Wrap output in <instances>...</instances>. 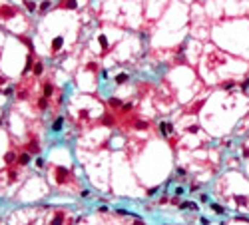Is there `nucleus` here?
Instances as JSON below:
<instances>
[{
    "mask_svg": "<svg viewBox=\"0 0 249 225\" xmlns=\"http://www.w3.org/2000/svg\"><path fill=\"white\" fill-rule=\"evenodd\" d=\"M158 128H159V134H162L163 138H169V135L173 134V126L169 124V122H165V120H163V122H159V124H158Z\"/></svg>",
    "mask_w": 249,
    "mask_h": 225,
    "instance_id": "obj_1",
    "label": "nucleus"
},
{
    "mask_svg": "<svg viewBox=\"0 0 249 225\" xmlns=\"http://www.w3.org/2000/svg\"><path fill=\"white\" fill-rule=\"evenodd\" d=\"M62 128H64V118L62 116H58L56 120H54V124H52V132L58 134V132H62Z\"/></svg>",
    "mask_w": 249,
    "mask_h": 225,
    "instance_id": "obj_2",
    "label": "nucleus"
},
{
    "mask_svg": "<svg viewBox=\"0 0 249 225\" xmlns=\"http://www.w3.org/2000/svg\"><path fill=\"white\" fill-rule=\"evenodd\" d=\"M179 209H189V211H197L199 207H197L195 201H183L182 205H179Z\"/></svg>",
    "mask_w": 249,
    "mask_h": 225,
    "instance_id": "obj_3",
    "label": "nucleus"
},
{
    "mask_svg": "<svg viewBox=\"0 0 249 225\" xmlns=\"http://www.w3.org/2000/svg\"><path fill=\"white\" fill-rule=\"evenodd\" d=\"M62 44H64L62 36H56V38H54V42H52V50H54V52H58V50H62Z\"/></svg>",
    "mask_w": 249,
    "mask_h": 225,
    "instance_id": "obj_4",
    "label": "nucleus"
},
{
    "mask_svg": "<svg viewBox=\"0 0 249 225\" xmlns=\"http://www.w3.org/2000/svg\"><path fill=\"white\" fill-rule=\"evenodd\" d=\"M18 161L22 163V165H28V163L32 161V155H30V153H22V155L18 158Z\"/></svg>",
    "mask_w": 249,
    "mask_h": 225,
    "instance_id": "obj_5",
    "label": "nucleus"
},
{
    "mask_svg": "<svg viewBox=\"0 0 249 225\" xmlns=\"http://www.w3.org/2000/svg\"><path fill=\"white\" fill-rule=\"evenodd\" d=\"M128 80H129L128 74H118V76H116V84H126Z\"/></svg>",
    "mask_w": 249,
    "mask_h": 225,
    "instance_id": "obj_6",
    "label": "nucleus"
},
{
    "mask_svg": "<svg viewBox=\"0 0 249 225\" xmlns=\"http://www.w3.org/2000/svg\"><path fill=\"white\" fill-rule=\"evenodd\" d=\"M32 68H34V60H32V56H28V60H26V68H24V74H28Z\"/></svg>",
    "mask_w": 249,
    "mask_h": 225,
    "instance_id": "obj_7",
    "label": "nucleus"
},
{
    "mask_svg": "<svg viewBox=\"0 0 249 225\" xmlns=\"http://www.w3.org/2000/svg\"><path fill=\"white\" fill-rule=\"evenodd\" d=\"M211 209H213V211H215V213H225V207H221L219 205V203H211Z\"/></svg>",
    "mask_w": 249,
    "mask_h": 225,
    "instance_id": "obj_8",
    "label": "nucleus"
},
{
    "mask_svg": "<svg viewBox=\"0 0 249 225\" xmlns=\"http://www.w3.org/2000/svg\"><path fill=\"white\" fill-rule=\"evenodd\" d=\"M24 6H26V10H36V2H32V0H24Z\"/></svg>",
    "mask_w": 249,
    "mask_h": 225,
    "instance_id": "obj_9",
    "label": "nucleus"
},
{
    "mask_svg": "<svg viewBox=\"0 0 249 225\" xmlns=\"http://www.w3.org/2000/svg\"><path fill=\"white\" fill-rule=\"evenodd\" d=\"M50 6H52V2H50V0H44L42 4H40V12H46Z\"/></svg>",
    "mask_w": 249,
    "mask_h": 225,
    "instance_id": "obj_10",
    "label": "nucleus"
},
{
    "mask_svg": "<svg viewBox=\"0 0 249 225\" xmlns=\"http://www.w3.org/2000/svg\"><path fill=\"white\" fill-rule=\"evenodd\" d=\"M44 72V66L40 62H36V66H34V74H36V76H40V74Z\"/></svg>",
    "mask_w": 249,
    "mask_h": 225,
    "instance_id": "obj_11",
    "label": "nucleus"
},
{
    "mask_svg": "<svg viewBox=\"0 0 249 225\" xmlns=\"http://www.w3.org/2000/svg\"><path fill=\"white\" fill-rule=\"evenodd\" d=\"M52 90H54V88H52V84H46V86H44V96H46V98H50Z\"/></svg>",
    "mask_w": 249,
    "mask_h": 225,
    "instance_id": "obj_12",
    "label": "nucleus"
},
{
    "mask_svg": "<svg viewBox=\"0 0 249 225\" xmlns=\"http://www.w3.org/2000/svg\"><path fill=\"white\" fill-rule=\"evenodd\" d=\"M235 201H237L239 205H245V203H247V197H235Z\"/></svg>",
    "mask_w": 249,
    "mask_h": 225,
    "instance_id": "obj_13",
    "label": "nucleus"
},
{
    "mask_svg": "<svg viewBox=\"0 0 249 225\" xmlns=\"http://www.w3.org/2000/svg\"><path fill=\"white\" fill-rule=\"evenodd\" d=\"M173 193H175V195H183V193H185V189L179 185V187H175V191H173Z\"/></svg>",
    "mask_w": 249,
    "mask_h": 225,
    "instance_id": "obj_14",
    "label": "nucleus"
},
{
    "mask_svg": "<svg viewBox=\"0 0 249 225\" xmlns=\"http://www.w3.org/2000/svg\"><path fill=\"white\" fill-rule=\"evenodd\" d=\"M100 44H102V46H104V48H106V46H108V40H106V36H104V34H102V36H100Z\"/></svg>",
    "mask_w": 249,
    "mask_h": 225,
    "instance_id": "obj_15",
    "label": "nucleus"
},
{
    "mask_svg": "<svg viewBox=\"0 0 249 225\" xmlns=\"http://www.w3.org/2000/svg\"><path fill=\"white\" fill-rule=\"evenodd\" d=\"M36 165H38V168H44V158H36Z\"/></svg>",
    "mask_w": 249,
    "mask_h": 225,
    "instance_id": "obj_16",
    "label": "nucleus"
},
{
    "mask_svg": "<svg viewBox=\"0 0 249 225\" xmlns=\"http://www.w3.org/2000/svg\"><path fill=\"white\" fill-rule=\"evenodd\" d=\"M158 191H159V187H153V189H149V191H148V195H156Z\"/></svg>",
    "mask_w": 249,
    "mask_h": 225,
    "instance_id": "obj_17",
    "label": "nucleus"
},
{
    "mask_svg": "<svg viewBox=\"0 0 249 225\" xmlns=\"http://www.w3.org/2000/svg\"><path fill=\"white\" fill-rule=\"evenodd\" d=\"M54 225H62V217H60V215H58L56 219H54Z\"/></svg>",
    "mask_w": 249,
    "mask_h": 225,
    "instance_id": "obj_18",
    "label": "nucleus"
}]
</instances>
